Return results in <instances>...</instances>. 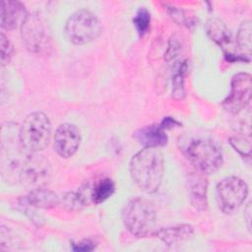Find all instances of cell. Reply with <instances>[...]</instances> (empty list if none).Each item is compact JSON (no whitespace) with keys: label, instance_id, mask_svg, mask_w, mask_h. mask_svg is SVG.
<instances>
[{"label":"cell","instance_id":"obj_20","mask_svg":"<svg viewBox=\"0 0 252 252\" xmlns=\"http://www.w3.org/2000/svg\"><path fill=\"white\" fill-rule=\"evenodd\" d=\"M252 27L250 21H244L241 23L237 37H236V43L238 47L244 52V56L249 58L251 54V46H252Z\"/></svg>","mask_w":252,"mask_h":252},{"label":"cell","instance_id":"obj_21","mask_svg":"<svg viewBox=\"0 0 252 252\" xmlns=\"http://www.w3.org/2000/svg\"><path fill=\"white\" fill-rule=\"evenodd\" d=\"M133 24L139 35L144 36L148 32L151 24V13L149 10L145 7H141L133 18Z\"/></svg>","mask_w":252,"mask_h":252},{"label":"cell","instance_id":"obj_2","mask_svg":"<svg viewBox=\"0 0 252 252\" xmlns=\"http://www.w3.org/2000/svg\"><path fill=\"white\" fill-rule=\"evenodd\" d=\"M184 155L197 172L205 175L218 171L222 165V151L220 144L208 137L190 140L184 148Z\"/></svg>","mask_w":252,"mask_h":252},{"label":"cell","instance_id":"obj_5","mask_svg":"<svg viewBox=\"0 0 252 252\" xmlns=\"http://www.w3.org/2000/svg\"><path fill=\"white\" fill-rule=\"evenodd\" d=\"M11 167L16 171L19 182L32 189L44 186L50 177L48 160L36 153L26 151L22 158L13 161Z\"/></svg>","mask_w":252,"mask_h":252},{"label":"cell","instance_id":"obj_27","mask_svg":"<svg viewBox=\"0 0 252 252\" xmlns=\"http://www.w3.org/2000/svg\"><path fill=\"white\" fill-rule=\"evenodd\" d=\"M250 212H251V208H250V204H248L247 207H246V209H245L244 215H247V217H246V221H247V223H248L249 229H250V215H251Z\"/></svg>","mask_w":252,"mask_h":252},{"label":"cell","instance_id":"obj_3","mask_svg":"<svg viewBox=\"0 0 252 252\" xmlns=\"http://www.w3.org/2000/svg\"><path fill=\"white\" fill-rule=\"evenodd\" d=\"M156 210L149 200L136 197L123 208L122 220L127 230L136 237H147L155 234Z\"/></svg>","mask_w":252,"mask_h":252},{"label":"cell","instance_id":"obj_1","mask_svg":"<svg viewBox=\"0 0 252 252\" xmlns=\"http://www.w3.org/2000/svg\"><path fill=\"white\" fill-rule=\"evenodd\" d=\"M163 157L158 148H144L136 153L129 165L135 184L146 193H155L161 184L164 170Z\"/></svg>","mask_w":252,"mask_h":252},{"label":"cell","instance_id":"obj_26","mask_svg":"<svg viewBox=\"0 0 252 252\" xmlns=\"http://www.w3.org/2000/svg\"><path fill=\"white\" fill-rule=\"evenodd\" d=\"M159 125H160L164 130H166V129L173 128V127H175V126L179 127V126H180V123L177 122L175 119H173V118H171V117H164V118L162 119V121L160 122Z\"/></svg>","mask_w":252,"mask_h":252},{"label":"cell","instance_id":"obj_18","mask_svg":"<svg viewBox=\"0 0 252 252\" xmlns=\"http://www.w3.org/2000/svg\"><path fill=\"white\" fill-rule=\"evenodd\" d=\"M188 61L176 62L172 68V96L175 99H182L185 95V78L188 75Z\"/></svg>","mask_w":252,"mask_h":252},{"label":"cell","instance_id":"obj_8","mask_svg":"<svg viewBox=\"0 0 252 252\" xmlns=\"http://www.w3.org/2000/svg\"><path fill=\"white\" fill-rule=\"evenodd\" d=\"M21 34L26 47L32 53L43 54L51 47V37L45 22L37 13L29 14L21 27Z\"/></svg>","mask_w":252,"mask_h":252},{"label":"cell","instance_id":"obj_9","mask_svg":"<svg viewBox=\"0 0 252 252\" xmlns=\"http://www.w3.org/2000/svg\"><path fill=\"white\" fill-rule=\"evenodd\" d=\"M252 94V79L248 73L234 75L230 82V93L222 101L225 110L238 113L250 102Z\"/></svg>","mask_w":252,"mask_h":252},{"label":"cell","instance_id":"obj_13","mask_svg":"<svg viewBox=\"0 0 252 252\" xmlns=\"http://www.w3.org/2000/svg\"><path fill=\"white\" fill-rule=\"evenodd\" d=\"M25 6L15 0H3L1 2V27L6 30H14L22 27L28 17Z\"/></svg>","mask_w":252,"mask_h":252},{"label":"cell","instance_id":"obj_24","mask_svg":"<svg viewBox=\"0 0 252 252\" xmlns=\"http://www.w3.org/2000/svg\"><path fill=\"white\" fill-rule=\"evenodd\" d=\"M179 50H180V44H179L177 38H175V36H173V38H170L169 47L167 48L166 53H165V59L167 61L171 60L174 56H176V54Z\"/></svg>","mask_w":252,"mask_h":252},{"label":"cell","instance_id":"obj_12","mask_svg":"<svg viewBox=\"0 0 252 252\" xmlns=\"http://www.w3.org/2000/svg\"><path fill=\"white\" fill-rule=\"evenodd\" d=\"M188 196L191 205L198 211H204L208 206V180L205 174L197 172L189 175L187 180Z\"/></svg>","mask_w":252,"mask_h":252},{"label":"cell","instance_id":"obj_7","mask_svg":"<svg viewBox=\"0 0 252 252\" xmlns=\"http://www.w3.org/2000/svg\"><path fill=\"white\" fill-rule=\"evenodd\" d=\"M216 195L220 210L225 215H232L244 203L248 195V186L241 178L228 176L218 183Z\"/></svg>","mask_w":252,"mask_h":252},{"label":"cell","instance_id":"obj_15","mask_svg":"<svg viewBox=\"0 0 252 252\" xmlns=\"http://www.w3.org/2000/svg\"><path fill=\"white\" fill-rule=\"evenodd\" d=\"M193 233L194 228L191 224L188 223L163 227L155 232L157 237H158L167 246H175L181 244L191 238Z\"/></svg>","mask_w":252,"mask_h":252},{"label":"cell","instance_id":"obj_19","mask_svg":"<svg viewBox=\"0 0 252 252\" xmlns=\"http://www.w3.org/2000/svg\"><path fill=\"white\" fill-rule=\"evenodd\" d=\"M114 191L115 183L111 178H100L90 187V200L94 204H100L112 196Z\"/></svg>","mask_w":252,"mask_h":252},{"label":"cell","instance_id":"obj_16","mask_svg":"<svg viewBox=\"0 0 252 252\" xmlns=\"http://www.w3.org/2000/svg\"><path fill=\"white\" fill-rule=\"evenodd\" d=\"M24 203L33 208L52 209L59 205L60 199L55 192L41 186L31 189L29 194L24 198Z\"/></svg>","mask_w":252,"mask_h":252},{"label":"cell","instance_id":"obj_22","mask_svg":"<svg viewBox=\"0 0 252 252\" xmlns=\"http://www.w3.org/2000/svg\"><path fill=\"white\" fill-rule=\"evenodd\" d=\"M0 50H1V65L5 66L9 64L12 54H13V45L9 38L1 32L0 34Z\"/></svg>","mask_w":252,"mask_h":252},{"label":"cell","instance_id":"obj_25","mask_svg":"<svg viewBox=\"0 0 252 252\" xmlns=\"http://www.w3.org/2000/svg\"><path fill=\"white\" fill-rule=\"evenodd\" d=\"M95 247V244L94 241L90 239H85L80 243L74 244L73 245V250L74 251H92Z\"/></svg>","mask_w":252,"mask_h":252},{"label":"cell","instance_id":"obj_11","mask_svg":"<svg viewBox=\"0 0 252 252\" xmlns=\"http://www.w3.org/2000/svg\"><path fill=\"white\" fill-rule=\"evenodd\" d=\"M207 33L214 40L217 44H219L227 60L229 61H247L249 62L250 59L246 58L243 55L235 53V50L232 48L233 41L231 37V33L220 20L219 19H210L206 26Z\"/></svg>","mask_w":252,"mask_h":252},{"label":"cell","instance_id":"obj_17","mask_svg":"<svg viewBox=\"0 0 252 252\" xmlns=\"http://www.w3.org/2000/svg\"><path fill=\"white\" fill-rule=\"evenodd\" d=\"M91 202L90 200V186L89 184L79 188L76 191L66 193L62 199V206L70 212L81 211L86 205Z\"/></svg>","mask_w":252,"mask_h":252},{"label":"cell","instance_id":"obj_4","mask_svg":"<svg viewBox=\"0 0 252 252\" xmlns=\"http://www.w3.org/2000/svg\"><path fill=\"white\" fill-rule=\"evenodd\" d=\"M51 123L44 113L39 111L30 113L19 131L21 147L29 153L44 150L51 140Z\"/></svg>","mask_w":252,"mask_h":252},{"label":"cell","instance_id":"obj_10","mask_svg":"<svg viewBox=\"0 0 252 252\" xmlns=\"http://www.w3.org/2000/svg\"><path fill=\"white\" fill-rule=\"evenodd\" d=\"M81 143V133L78 127L71 123H63L58 126L53 138L54 151L64 158L76 154Z\"/></svg>","mask_w":252,"mask_h":252},{"label":"cell","instance_id":"obj_6","mask_svg":"<svg viewBox=\"0 0 252 252\" xmlns=\"http://www.w3.org/2000/svg\"><path fill=\"white\" fill-rule=\"evenodd\" d=\"M101 25L96 16L86 9L73 13L65 25L67 38L78 45L96 39L101 33Z\"/></svg>","mask_w":252,"mask_h":252},{"label":"cell","instance_id":"obj_23","mask_svg":"<svg viewBox=\"0 0 252 252\" xmlns=\"http://www.w3.org/2000/svg\"><path fill=\"white\" fill-rule=\"evenodd\" d=\"M168 12H169V15L170 17L176 22L178 23L179 25H184V26H187L189 28V23H191L190 19L185 16L184 12L182 10H179V9H176L174 7H171V8H168Z\"/></svg>","mask_w":252,"mask_h":252},{"label":"cell","instance_id":"obj_14","mask_svg":"<svg viewBox=\"0 0 252 252\" xmlns=\"http://www.w3.org/2000/svg\"><path fill=\"white\" fill-rule=\"evenodd\" d=\"M133 137L144 148H159L167 144L165 130L159 124H151L138 129Z\"/></svg>","mask_w":252,"mask_h":252}]
</instances>
